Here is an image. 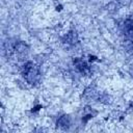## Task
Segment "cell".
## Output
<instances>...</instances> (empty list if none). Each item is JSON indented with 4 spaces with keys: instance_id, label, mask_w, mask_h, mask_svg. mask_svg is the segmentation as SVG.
I'll return each instance as SVG.
<instances>
[{
    "instance_id": "5b68a950",
    "label": "cell",
    "mask_w": 133,
    "mask_h": 133,
    "mask_svg": "<svg viewBox=\"0 0 133 133\" xmlns=\"http://www.w3.org/2000/svg\"><path fill=\"white\" fill-rule=\"evenodd\" d=\"M71 126V118L69 115L64 114V115H61L58 119H57V127H59L60 129L62 130H66L69 129Z\"/></svg>"
},
{
    "instance_id": "277c9868",
    "label": "cell",
    "mask_w": 133,
    "mask_h": 133,
    "mask_svg": "<svg viewBox=\"0 0 133 133\" xmlns=\"http://www.w3.org/2000/svg\"><path fill=\"white\" fill-rule=\"evenodd\" d=\"M124 33L125 35L133 42V20L132 19H127L124 22Z\"/></svg>"
},
{
    "instance_id": "3957f363",
    "label": "cell",
    "mask_w": 133,
    "mask_h": 133,
    "mask_svg": "<svg viewBox=\"0 0 133 133\" xmlns=\"http://www.w3.org/2000/svg\"><path fill=\"white\" fill-rule=\"evenodd\" d=\"M73 63H74L75 68H76V70H77L78 72H80L81 74H83V75H88V74L90 73V68H89V65H88L87 62H86L85 60H83L82 58H79V57L75 58L74 61H73Z\"/></svg>"
},
{
    "instance_id": "8992f818",
    "label": "cell",
    "mask_w": 133,
    "mask_h": 133,
    "mask_svg": "<svg viewBox=\"0 0 133 133\" xmlns=\"http://www.w3.org/2000/svg\"><path fill=\"white\" fill-rule=\"evenodd\" d=\"M63 42H64L66 45H75V44L78 42V37H77L76 32L71 31V32L66 33V35L64 36Z\"/></svg>"
},
{
    "instance_id": "7a4b0ae2",
    "label": "cell",
    "mask_w": 133,
    "mask_h": 133,
    "mask_svg": "<svg viewBox=\"0 0 133 133\" xmlns=\"http://www.w3.org/2000/svg\"><path fill=\"white\" fill-rule=\"evenodd\" d=\"M7 52H9L10 54H12L19 58H23L28 53V46L25 43L18 41V42H15L14 44H11L7 48Z\"/></svg>"
},
{
    "instance_id": "6da1fadb",
    "label": "cell",
    "mask_w": 133,
    "mask_h": 133,
    "mask_svg": "<svg viewBox=\"0 0 133 133\" xmlns=\"http://www.w3.org/2000/svg\"><path fill=\"white\" fill-rule=\"evenodd\" d=\"M22 75H23L24 79L29 84H32V85L36 84L41 79L39 69L32 61H28V62H26L24 64L23 69H22Z\"/></svg>"
}]
</instances>
